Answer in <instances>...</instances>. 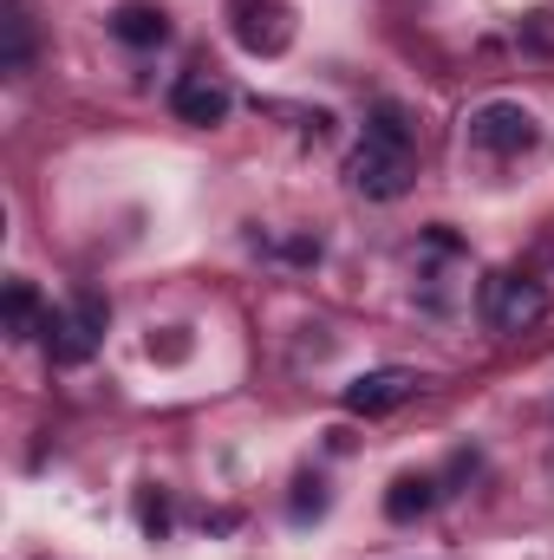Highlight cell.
<instances>
[{"label":"cell","mask_w":554,"mask_h":560,"mask_svg":"<svg viewBox=\"0 0 554 560\" xmlns=\"http://www.w3.org/2000/svg\"><path fill=\"white\" fill-rule=\"evenodd\" d=\"M105 319H112V306L99 300V293H85V300H72V306H59V313H46V359L53 365H85L92 352H99V339H105Z\"/></svg>","instance_id":"6da1fadb"},{"label":"cell","mask_w":554,"mask_h":560,"mask_svg":"<svg viewBox=\"0 0 554 560\" xmlns=\"http://www.w3.org/2000/svg\"><path fill=\"white\" fill-rule=\"evenodd\" d=\"M346 183L372 202H399L412 189V143H385V138H366L353 156H346Z\"/></svg>","instance_id":"7a4b0ae2"},{"label":"cell","mask_w":554,"mask_h":560,"mask_svg":"<svg viewBox=\"0 0 554 560\" xmlns=\"http://www.w3.org/2000/svg\"><path fill=\"white\" fill-rule=\"evenodd\" d=\"M549 313V287L529 275H489L483 280V319L496 332H529Z\"/></svg>","instance_id":"3957f363"},{"label":"cell","mask_w":554,"mask_h":560,"mask_svg":"<svg viewBox=\"0 0 554 560\" xmlns=\"http://www.w3.org/2000/svg\"><path fill=\"white\" fill-rule=\"evenodd\" d=\"M470 143H476L483 156H522V150L542 143V125H535V112L496 98V105H483V112L470 118Z\"/></svg>","instance_id":"277c9868"},{"label":"cell","mask_w":554,"mask_h":560,"mask_svg":"<svg viewBox=\"0 0 554 560\" xmlns=\"http://www.w3.org/2000/svg\"><path fill=\"white\" fill-rule=\"evenodd\" d=\"M412 392H417V372H405V365H379V372H359V378L339 392V405H346L353 418H385V411H399Z\"/></svg>","instance_id":"5b68a950"},{"label":"cell","mask_w":554,"mask_h":560,"mask_svg":"<svg viewBox=\"0 0 554 560\" xmlns=\"http://www.w3.org/2000/svg\"><path fill=\"white\" fill-rule=\"evenodd\" d=\"M235 39L249 46V52H287V39H293V13L280 7V0H235Z\"/></svg>","instance_id":"8992f818"},{"label":"cell","mask_w":554,"mask_h":560,"mask_svg":"<svg viewBox=\"0 0 554 560\" xmlns=\"http://www.w3.org/2000/svg\"><path fill=\"white\" fill-rule=\"evenodd\" d=\"M229 105H235V98H229V85H222V79H209V72H183V79H176V92H170V112H176L183 125H203V131H209V125H222V118H229Z\"/></svg>","instance_id":"52a82bcc"},{"label":"cell","mask_w":554,"mask_h":560,"mask_svg":"<svg viewBox=\"0 0 554 560\" xmlns=\"http://www.w3.org/2000/svg\"><path fill=\"white\" fill-rule=\"evenodd\" d=\"M112 33L125 46H163L170 39V13L150 7V0H125V7H112Z\"/></svg>","instance_id":"ba28073f"},{"label":"cell","mask_w":554,"mask_h":560,"mask_svg":"<svg viewBox=\"0 0 554 560\" xmlns=\"http://www.w3.org/2000/svg\"><path fill=\"white\" fill-rule=\"evenodd\" d=\"M46 313H53V306H39V287H33V280H7V332H13V339H33V332L46 326Z\"/></svg>","instance_id":"9c48e42d"},{"label":"cell","mask_w":554,"mask_h":560,"mask_svg":"<svg viewBox=\"0 0 554 560\" xmlns=\"http://www.w3.org/2000/svg\"><path fill=\"white\" fill-rule=\"evenodd\" d=\"M430 502H437L430 476H399V482L385 489V515H392V522H417V515H424Z\"/></svg>","instance_id":"30bf717a"},{"label":"cell","mask_w":554,"mask_h":560,"mask_svg":"<svg viewBox=\"0 0 554 560\" xmlns=\"http://www.w3.org/2000/svg\"><path fill=\"white\" fill-rule=\"evenodd\" d=\"M26 59H33V20L20 0H7V72H26Z\"/></svg>","instance_id":"8fae6325"},{"label":"cell","mask_w":554,"mask_h":560,"mask_svg":"<svg viewBox=\"0 0 554 560\" xmlns=\"http://www.w3.org/2000/svg\"><path fill=\"white\" fill-rule=\"evenodd\" d=\"M366 138L412 143V125H405V112H399V105H379V112H372V125H366Z\"/></svg>","instance_id":"7c38bea8"},{"label":"cell","mask_w":554,"mask_h":560,"mask_svg":"<svg viewBox=\"0 0 554 560\" xmlns=\"http://www.w3.org/2000/svg\"><path fill=\"white\" fill-rule=\"evenodd\" d=\"M293 489H300V495H293V515H300V522H307V515H320V509H326V489H320V482H313V476H300V482H293Z\"/></svg>","instance_id":"4fadbf2b"},{"label":"cell","mask_w":554,"mask_h":560,"mask_svg":"<svg viewBox=\"0 0 554 560\" xmlns=\"http://www.w3.org/2000/svg\"><path fill=\"white\" fill-rule=\"evenodd\" d=\"M143 528H150V541H157V535L170 528V509H163L157 495H143Z\"/></svg>","instance_id":"5bb4252c"}]
</instances>
